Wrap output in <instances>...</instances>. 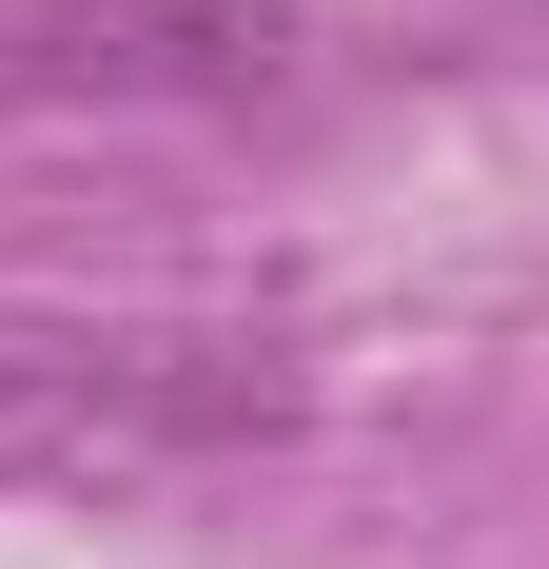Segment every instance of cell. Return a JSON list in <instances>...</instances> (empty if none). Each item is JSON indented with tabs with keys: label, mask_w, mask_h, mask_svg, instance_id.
Segmentation results:
<instances>
[{
	"label": "cell",
	"mask_w": 549,
	"mask_h": 569,
	"mask_svg": "<svg viewBox=\"0 0 549 569\" xmlns=\"http://www.w3.org/2000/svg\"><path fill=\"white\" fill-rule=\"evenodd\" d=\"M295 79V0H0V118H217Z\"/></svg>",
	"instance_id": "7a4b0ae2"
},
{
	"label": "cell",
	"mask_w": 549,
	"mask_h": 569,
	"mask_svg": "<svg viewBox=\"0 0 549 569\" xmlns=\"http://www.w3.org/2000/svg\"><path fill=\"white\" fill-rule=\"evenodd\" d=\"M295 432V373L256 335L158 315H0V491H158L197 452Z\"/></svg>",
	"instance_id": "6da1fadb"
}]
</instances>
